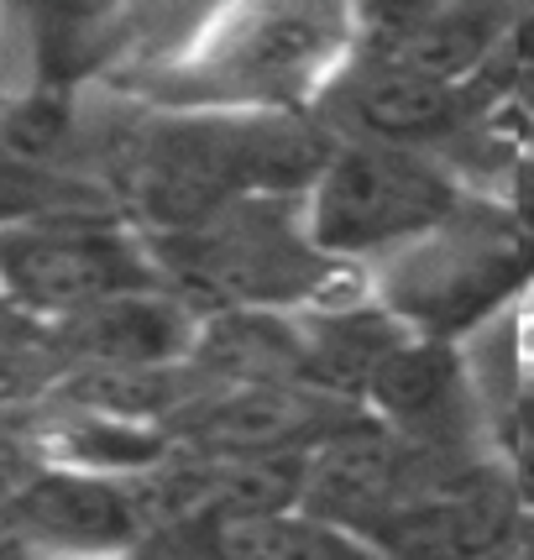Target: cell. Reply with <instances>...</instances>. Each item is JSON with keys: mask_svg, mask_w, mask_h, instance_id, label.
Returning a JSON list of instances; mask_svg holds the SVG:
<instances>
[{"mask_svg": "<svg viewBox=\"0 0 534 560\" xmlns=\"http://www.w3.org/2000/svg\"><path fill=\"white\" fill-rule=\"evenodd\" d=\"M509 488L513 503L524 513H534V435H509Z\"/></svg>", "mask_w": 534, "mask_h": 560, "instance_id": "15", "label": "cell"}, {"mask_svg": "<svg viewBox=\"0 0 534 560\" xmlns=\"http://www.w3.org/2000/svg\"><path fill=\"white\" fill-rule=\"evenodd\" d=\"M126 560H231V545L216 518H178L147 529Z\"/></svg>", "mask_w": 534, "mask_h": 560, "instance_id": "14", "label": "cell"}, {"mask_svg": "<svg viewBox=\"0 0 534 560\" xmlns=\"http://www.w3.org/2000/svg\"><path fill=\"white\" fill-rule=\"evenodd\" d=\"M158 272L199 315L220 310H315L330 304L340 262H330L304 225V199H242L195 231L152 242Z\"/></svg>", "mask_w": 534, "mask_h": 560, "instance_id": "3", "label": "cell"}, {"mask_svg": "<svg viewBox=\"0 0 534 560\" xmlns=\"http://www.w3.org/2000/svg\"><path fill=\"white\" fill-rule=\"evenodd\" d=\"M534 69V11H513V32H509V79L513 73Z\"/></svg>", "mask_w": 534, "mask_h": 560, "instance_id": "16", "label": "cell"}, {"mask_svg": "<svg viewBox=\"0 0 534 560\" xmlns=\"http://www.w3.org/2000/svg\"><path fill=\"white\" fill-rule=\"evenodd\" d=\"M199 310L178 299L169 283L121 293L90 315L58 325L53 336L73 357V366H184L199 336Z\"/></svg>", "mask_w": 534, "mask_h": 560, "instance_id": "13", "label": "cell"}, {"mask_svg": "<svg viewBox=\"0 0 534 560\" xmlns=\"http://www.w3.org/2000/svg\"><path fill=\"white\" fill-rule=\"evenodd\" d=\"M0 524L32 560H126L147 535L137 488L69 466H37L0 503Z\"/></svg>", "mask_w": 534, "mask_h": 560, "instance_id": "8", "label": "cell"}, {"mask_svg": "<svg viewBox=\"0 0 534 560\" xmlns=\"http://www.w3.org/2000/svg\"><path fill=\"white\" fill-rule=\"evenodd\" d=\"M357 11L310 0H263L199 11L147 63L158 110L210 116H310L357 52Z\"/></svg>", "mask_w": 534, "mask_h": 560, "instance_id": "1", "label": "cell"}, {"mask_svg": "<svg viewBox=\"0 0 534 560\" xmlns=\"http://www.w3.org/2000/svg\"><path fill=\"white\" fill-rule=\"evenodd\" d=\"M509 435H534V388L519 393V404H513V430Z\"/></svg>", "mask_w": 534, "mask_h": 560, "instance_id": "18", "label": "cell"}, {"mask_svg": "<svg viewBox=\"0 0 534 560\" xmlns=\"http://www.w3.org/2000/svg\"><path fill=\"white\" fill-rule=\"evenodd\" d=\"M472 560H534V545L524 539V529H513V535H503L498 545H487L483 556H472Z\"/></svg>", "mask_w": 534, "mask_h": 560, "instance_id": "17", "label": "cell"}, {"mask_svg": "<svg viewBox=\"0 0 534 560\" xmlns=\"http://www.w3.org/2000/svg\"><path fill=\"white\" fill-rule=\"evenodd\" d=\"M519 529L509 471L477 456H436L367 535L388 560H472Z\"/></svg>", "mask_w": 534, "mask_h": 560, "instance_id": "6", "label": "cell"}, {"mask_svg": "<svg viewBox=\"0 0 534 560\" xmlns=\"http://www.w3.org/2000/svg\"><path fill=\"white\" fill-rule=\"evenodd\" d=\"M477 105L483 90H456L357 48L320 100V116L336 142H383L440 158V147L477 126Z\"/></svg>", "mask_w": 534, "mask_h": 560, "instance_id": "7", "label": "cell"}, {"mask_svg": "<svg viewBox=\"0 0 534 560\" xmlns=\"http://www.w3.org/2000/svg\"><path fill=\"white\" fill-rule=\"evenodd\" d=\"M357 48L398 69L477 90L487 69H509L513 11L503 5H378L357 11Z\"/></svg>", "mask_w": 534, "mask_h": 560, "instance_id": "11", "label": "cell"}, {"mask_svg": "<svg viewBox=\"0 0 534 560\" xmlns=\"http://www.w3.org/2000/svg\"><path fill=\"white\" fill-rule=\"evenodd\" d=\"M152 283H163L152 242L116 215L63 210L0 225V299L53 330Z\"/></svg>", "mask_w": 534, "mask_h": 560, "instance_id": "5", "label": "cell"}, {"mask_svg": "<svg viewBox=\"0 0 534 560\" xmlns=\"http://www.w3.org/2000/svg\"><path fill=\"white\" fill-rule=\"evenodd\" d=\"M436 462L430 451H419L409 440H398L388 424L357 415L340 430L320 440L304 456V492H299V513H310L330 529L367 539L393 503L425 477V466Z\"/></svg>", "mask_w": 534, "mask_h": 560, "instance_id": "10", "label": "cell"}, {"mask_svg": "<svg viewBox=\"0 0 534 560\" xmlns=\"http://www.w3.org/2000/svg\"><path fill=\"white\" fill-rule=\"evenodd\" d=\"M362 409L378 424H388L398 440H409L430 456H466L472 440V377L451 341L409 336L378 366Z\"/></svg>", "mask_w": 534, "mask_h": 560, "instance_id": "12", "label": "cell"}, {"mask_svg": "<svg viewBox=\"0 0 534 560\" xmlns=\"http://www.w3.org/2000/svg\"><path fill=\"white\" fill-rule=\"evenodd\" d=\"M330 158L310 116L158 110L126 158V205L147 242L195 231L242 199H304Z\"/></svg>", "mask_w": 534, "mask_h": 560, "instance_id": "2", "label": "cell"}, {"mask_svg": "<svg viewBox=\"0 0 534 560\" xmlns=\"http://www.w3.org/2000/svg\"><path fill=\"white\" fill-rule=\"evenodd\" d=\"M357 415V404H340L293 377L231 383L195 393L173 419V440L199 456H299Z\"/></svg>", "mask_w": 534, "mask_h": 560, "instance_id": "9", "label": "cell"}, {"mask_svg": "<svg viewBox=\"0 0 534 560\" xmlns=\"http://www.w3.org/2000/svg\"><path fill=\"white\" fill-rule=\"evenodd\" d=\"M462 173L436 152L336 142L304 195L310 242L330 262H388L462 210Z\"/></svg>", "mask_w": 534, "mask_h": 560, "instance_id": "4", "label": "cell"}]
</instances>
